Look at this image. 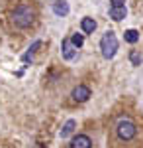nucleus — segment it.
Listing matches in <instances>:
<instances>
[{
  "mask_svg": "<svg viewBox=\"0 0 143 148\" xmlns=\"http://www.w3.org/2000/svg\"><path fill=\"white\" fill-rule=\"evenodd\" d=\"M33 10L30 8V6H26V4H22V6H18L16 10L12 12V22L16 24L18 28H28V26H32L33 24Z\"/></svg>",
  "mask_w": 143,
  "mask_h": 148,
  "instance_id": "1",
  "label": "nucleus"
},
{
  "mask_svg": "<svg viewBox=\"0 0 143 148\" xmlns=\"http://www.w3.org/2000/svg\"><path fill=\"white\" fill-rule=\"evenodd\" d=\"M118 38L114 32H106V34L102 36V40H100V49H102V56L106 57V59H112V57L116 56V51H118Z\"/></svg>",
  "mask_w": 143,
  "mask_h": 148,
  "instance_id": "2",
  "label": "nucleus"
},
{
  "mask_svg": "<svg viewBox=\"0 0 143 148\" xmlns=\"http://www.w3.org/2000/svg\"><path fill=\"white\" fill-rule=\"evenodd\" d=\"M116 130H118V136L121 140H132L135 136V132H137L135 125H133L132 121H127V119H121L120 123H118V128Z\"/></svg>",
  "mask_w": 143,
  "mask_h": 148,
  "instance_id": "3",
  "label": "nucleus"
},
{
  "mask_svg": "<svg viewBox=\"0 0 143 148\" xmlns=\"http://www.w3.org/2000/svg\"><path fill=\"white\" fill-rule=\"evenodd\" d=\"M71 97L77 103H84V101H88V97H90V89H88L86 85H77V87L73 89V93H71Z\"/></svg>",
  "mask_w": 143,
  "mask_h": 148,
  "instance_id": "4",
  "label": "nucleus"
},
{
  "mask_svg": "<svg viewBox=\"0 0 143 148\" xmlns=\"http://www.w3.org/2000/svg\"><path fill=\"white\" fill-rule=\"evenodd\" d=\"M61 53H63V57H65L67 61L75 59V56H77V47L73 46V42H71L69 38L63 40V44H61Z\"/></svg>",
  "mask_w": 143,
  "mask_h": 148,
  "instance_id": "5",
  "label": "nucleus"
},
{
  "mask_svg": "<svg viewBox=\"0 0 143 148\" xmlns=\"http://www.w3.org/2000/svg\"><path fill=\"white\" fill-rule=\"evenodd\" d=\"M90 146H92V140L86 134H77L71 140V148H90Z\"/></svg>",
  "mask_w": 143,
  "mask_h": 148,
  "instance_id": "6",
  "label": "nucleus"
},
{
  "mask_svg": "<svg viewBox=\"0 0 143 148\" xmlns=\"http://www.w3.org/2000/svg\"><path fill=\"white\" fill-rule=\"evenodd\" d=\"M127 16V10H125V6H112L110 8V18L112 20H116V22H120Z\"/></svg>",
  "mask_w": 143,
  "mask_h": 148,
  "instance_id": "7",
  "label": "nucleus"
},
{
  "mask_svg": "<svg viewBox=\"0 0 143 148\" xmlns=\"http://www.w3.org/2000/svg\"><path fill=\"white\" fill-rule=\"evenodd\" d=\"M53 12L57 16H67L69 14V4L65 0H57V2H53Z\"/></svg>",
  "mask_w": 143,
  "mask_h": 148,
  "instance_id": "8",
  "label": "nucleus"
},
{
  "mask_svg": "<svg viewBox=\"0 0 143 148\" xmlns=\"http://www.w3.org/2000/svg\"><path fill=\"white\" fill-rule=\"evenodd\" d=\"M39 46H41V42H33L32 47H30V51H26V53L22 56V61H24V63H32V61H33V53L39 49Z\"/></svg>",
  "mask_w": 143,
  "mask_h": 148,
  "instance_id": "9",
  "label": "nucleus"
},
{
  "mask_svg": "<svg viewBox=\"0 0 143 148\" xmlns=\"http://www.w3.org/2000/svg\"><path fill=\"white\" fill-rule=\"evenodd\" d=\"M75 126H77V121L75 119H69L65 123V126H63V130H61V138H67L73 134V130H75Z\"/></svg>",
  "mask_w": 143,
  "mask_h": 148,
  "instance_id": "10",
  "label": "nucleus"
},
{
  "mask_svg": "<svg viewBox=\"0 0 143 148\" xmlns=\"http://www.w3.org/2000/svg\"><path fill=\"white\" fill-rule=\"evenodd\" d=\"M80 26H82V32H84V34H92V32L96 30V22H94L92 18H82Z\"/></svg>",
  "mask_w": 143,
  "mask_h": 148,
  "instance_id": "11",
  "label": "nucleus"
},
{
  "mask_svg": "<svg viewBox=\"0 0 143 148\" xmlns=\"http://www.w3.org/2000/svg\"><path fill=\"white\" fill-rule=\"evenodd\" d=\"M123 40H125V42H127V44H135V42H137V40H139V32H137V30H125V32H123Z\"/></svg>",
  "mask_w": 143,
  "mask_h": 148,
  "instance_id": "12",
  "label": "nucleus"
},
{
  "mask_svg": "<svg viewBox=\"0 0 143 148\" xmlns=\"http://www.w3.org/2000/svg\"><path fill=\"white\" fill-rule=\"evenodd\" d=\"M71 42H73V46L77 47H82V44H84V38H82V34H73L71 36Z\"/></svg>",
  "mask_w": 143,
  "mask_h": 148,
  "instance_id": "13",
  "label": "nucleus"
},
{
  "mask_svg": "<svg viewBox=\"0 0 143 148\" xmlns=\"http://www.w3.org/2000/svg\"><path fill=\"white\" fill-rule=\"evenodd\" d=\"M130 59H132L133 65H139V63H141V56H139L137 51H132V53H130Z\"/></svg>",
  "mask_w": 143,
  "mask_h": 148,
  "instance_id": "14",
  "label": "nucleus"
},
{
  "mask_svg": "<svg viewBox=\"0 0 143 148\" xmlns=\"http://www.w3.org/2000/svg\"><path fill=\"white\" fill-rule=\"evenodd\" d=\"M110 2H112V6H123L125 0H110Z\"/></svg>",
  "mask_w": 143,
  "mask_h": 148,
  "instance_id": "15",
  "label": "nucleus"
}]
</instances>
